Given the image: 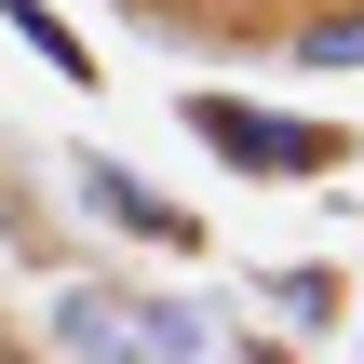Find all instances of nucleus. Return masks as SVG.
I'll return each instance as SVG.
<instances>
[{"instance_id":"1","label":"nucleus","mask_w":364,"mask_h":364,"mask_svg":"<svg viewBox=\"0 0 364 364\" xmlns=\"http://www.w3.org/2000/svg\"><path fill=\"white\" fill-rule=\"evenodd\" d=\"M54 351H81V364H189L203 351V311L189 297H108V284H68L54 297Z\"/></svg>"},{"instance_id":"2","label":"nucleus","mask_w":364,"mask_h":364,"mask_svg":"<svg viewBox=\"0 0 364 364\" xmlns=\"http://www.w3.org/2000/svg\"><path fill=\"white\" fill-rule=\"evenodd\" d=\"M189 135H203L230 176H270V189L338 176V135H324V122H284V108H243V95H189Z\"/></svg>"},{"instance_id":"3","label":"nucleus","mask_w":364,"mask_h":364,"mask_svg":"<svg viewBox=\"0 0 364 364\" xmlns=\"http://www.w3.org/2000/svg\"><path fill=\"white\" fill-rule=\"evenodd\" d=\"M81 203H95L108 230H135V243H162V257H203V216H189V203H162L149 176H122L108 149H81Z\"/></svg>"},{"instance_id":"4","label":"nucleus","mask_w":364,"mask_h":364,"mask_svg":"<svg viewBox=\"0 0 364 364\" xmlns=\"http://www.w3.org/2000/svg\"><path fill=\"white\" fill-rule=\"evenodd\" d=\"M0 14H14V41H27V54H41L54 81H95V54H81V27H68L54 0H0Z\"/></svg>"},{"instance_id":"5","label":"nucleus","mask_w":364,"mask_h":364,"mask_svg":"<svg viewBox=\"0 0 364 364\" xmlns=\"http://www.w3.org/2000/svg\"><path fill=\"white\" fill-rule=\"evenodd\" d=\"M284 54H297L311 81H338V68H364V0H351V14H311V27H297Z\"/></svg>"},{"instance_id":"6","label":"nucleus","mask_w":364,"mask_h":364,"mask_svg":"<svg viewBox=\"0 0 364 364\" xmlns=\"http://www.w3.org/2000/svg\"><path fill=\"white\" fill-rule=\"evenodd\" d=\"M270 297H284V324H311V338H324V324H338V297H351V284H338V270H284V284H270Z\"/></svg>"},{"instance_id":"7","label":"nucleus","mask_w":364,"mask_h":364,"mask_svg":"<svg viewBox=\"0 0 364 364\" xmlns=\"http://www.w3.org/2000/svg\"><path fill=\"white\" fill-rule=\"evenodd\" d=\"M122 14H203V0H122Z\"/></svg>"},{"instance_id":"8","label":"nucleus","mask_w":364,"mask_h":364,"mask_svg":"<svg viewBox=\"0 0 364 364\" xmlns=\"http://www.w3.org/2000/svg\"><path fill=\"white\" fill-rule=\"evenodd\" d=\"M324 14H351V0H324Z\"/></svg>"}]
</instances>
